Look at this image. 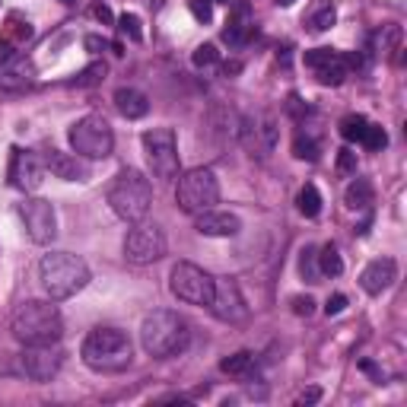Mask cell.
<instances>
[{
  "label": "cell",
  "mask_w": 407,
  "mask_h": 407,
  "mask_svg": "<svg viewBox=\"0 0 407 407\" xmlns=\"http://www.w3.org/2000/svg\"><path fill=\"white\" fill-rule=\"evenodd\" d=\"M287 108H290V115H293V118H302V115H306L309 112V108L306 105H302V99H299V96H290V102H287Z\"/></svg>",
  "instance_id": "f35d334b"
},
{
  "label": "cell",
  "mask_w": 407,
  "mask_h": 407,
  "mask_svg": "<svg viewBox=\"0 0 407 407\" xmlns=\"http://www.w3.org/2000/svg\"><path fill=\"white\" fill-rule=\"evenodd\" d=\"M143 153H147L150 172L160 181H172L179 175V141L172 127H153L141 137Z\"/></svg>",
  "instance_id": "ba28073f"
},
{
  "label": "cell",
  "mask_w": 407,
  "mask_h": 407,
  "mask_svg": "<svg viewBox=\"0 0 407 407\" xmlns=\"http://www.w3.org/2000/svg\"><path fill=\"white\" fill-rule=\"evenodd\" d=\"M188 7H191V16L198 22H210V20H214V0H191Z\"/></svg>",
  "instance_id": "836d02e7"
},
{
  "label": "cell",
  "mask_w": 407,
  "mask_h": 407,
  "mask_svg": "<svg viewBox=\"0 0 407 407\" xmlns=\"http://www.w3.org/2000/svg\"><path fill=\"white\" fill-rule=\"evenodd\" d=\"M169 287H172L175 299L188 302V306H210L214 296V277L204 267L191 264V261H179L169 274Z\"/></svg>",
  "instance_id": "9c48e42d"
},
{
  "label": "cell",
  "mask_w": 407,
  "mask_h": 407,
  "mask_svg": "<svg viewBox=\"0 0 407 407\" xmlns=\"http://www.w3.org/2000/svg\"><path fill=\"white\" fill-rule=\"evenodd\" d=\"M191 60H194V67H214L217 60H220V51H217V45H198L194 48V54H191Z\"/></svg>",
  "instance_id": "d6a6232c"
},
{
  "label": "cell",
  "mask_w": 407,
  "mask_h": 407,
  "mask_svg": "<svg viewBox=\"0 0 407 407\" xmlns=\"http://www.w3.org/2000/svg\"><path fill=\"white\" fill-rule=\"evenodd\" d=\"M337 22V10H334V4H328V0H321V4H315V10L309 13L306 26L312 29V32H328V29Z\"/></svg>",
  "instance_id": "603a6c76"
},
{
  "label": "cell",
  "mask_w": 407,
  "mask_h": 407,
  "mask_svg": "<svg viewBox=\"0 0 407 407\" xmlns=\"http://www.w3.org/2000/svg\"><path fill=\"white\" fill-rule=\"evenodd\" d=\"M105 45H108V41L99 39V35H86V48H89V51H105Z\"/></svg>",
  "instance_id": "60d3db41"
},
{
  "label": "cell",
  "mask_w": 407,
  "mask_h": 407,
  "mask_svg": "<svg viewBox=\"0 0 407 407\" xmlns=\"http://www.w3.org/2000/svg\"><path fill=\"white\" fill-rule=\"evenodd\" d=\"M32 74H35V67L29 64V60H16L13 67H7V70H4V77H0V80L7 83V86H22V83L32 80Z\"/></svg>",
  "instance_id": "d4e9b609"
},
{
  "label": "cell",
  "mask_w": 407,
  "mask_h": 407,
  "mask_svg": "<svg viewBox=\"0 0 407 407\" xmlns=\"http://www.w3.org/2000/svg\"><path fill=\"white\" fill-rule=\"evenodd\" d=\"M360 369H363V373H369V375H373V379H375V382H382V373H379V366H375V363L363 360V363H360Z\"/></svg>",
  "instance_id": "7bdbcfd3"
},
{
  "label": "cell",
  "mask_w": 407,
  "mask_h": 407,
  "mask_svg": "<svg viewBox=\"0 0 407 407\" xmlns=\"http://www.w3.org/2000/svg\"><path fill=\"white\" fill-rule=\"evenodd\" d=\"M93 13H96V20H99V22H102V26H112V22H115L112 10H108V7H105V4H96V10H93Z\"/></svg>",
  "instance_id": "ab89813d"
},
{
  "label": "cell",
  "mask_w": 407,
  "mask_h": 407,
  "mask_svg": "<svg viewBox=\"0 0 407 407\" xmlns=\"http://www.w3.org/2000/svg\"><path fill=\"white\" fill-rule=\"evenodd\" d=\"M166 254V235L156 223H134L124 239V258L131 264H156Z\"/></svg>",
  "instance_id": "30bf717a"
},
{
  "label": "cell",
  "mask_w": 407,
  "mask_h": 407,
  "mask_svg": "<svg viewBox=\"0 0 407 407\" xmlns=\"http://www.w3.org/2000/svg\"><path fill=\"white\" fill-rule=\"evenodd\" d=\"M45 169L54 175V179H64V181H86L89 179V166L83 162V156L60 153V150H51V153L45 156Z\"/></svg>",
  "instance_id": "2e32d148"
},
{
  "label": "cell",
  "mask_w": 407,
  "mask_h": 407,
  "mask_svg": "<svg viewBox=\"0 0 407 407\" xmlns=\"http://www.w3.org/2000/svg\"><path fill=\"white\" fill-rule=\"evenodd\" d=\"M41 175H45V166L41 160L32 153V150H13L10 156V185L16 191H35L41 185Z\"/></svg>",
  "instance_id": "5bb4252c"
},
{
  "label": "cell",
  "mask_w": 407,
  "mask_h": 407,
  "mask_svg": "<svg viewBox=\"0 0 407 407\" xmlns=\"http://www.w3.org/2000/svg\"><path fill=\"white\" fill-rule=\"evenodd\" d=\"M296 204H299V214L309 217V220H315V217L321 214V194L315 185H302L299 198H296Z\"/></svg>",
  "instance_id": "cb8c5ba5"
},
{
  "label": "cell",
  "mask_w": 407,
  "mask_h": 407,
  "mask_svg": "<svg viewBox=\"0 0 407 407\" xmlns=\"http://www.w3.org/2000/svg\"><path fill=\"white\" fill-rule=\"evenodd\" d=\"M64 4H74V0H64Z\"/></svg>",
  "instance_id": "bcb514c9"
},
{
  "label": "cell",
  "mask_w": 407,
  "mask_h": 407,
  "mask_svg": "<svg viewBox=\"0 0 407 407\" xmlns=\"http://www.w3.org/2000/svg\"><path fill=\"white\" fill-rule=\"evenodd\" d=\"M290 306H293V312L299 315V318H309V315L315 312V299H312V296H293V299H290Z\"/></svg>",
  "instance_id": "d590c367"
},
{
  "label": "cell",
  "mask_w": 407,
  "mask_h": 407,
  "mask_svg": "<svg viewBox=\"0 0 407 407\" xmlns=\"http://www.w3.org/2000/svg\"><path fill=\"white\" fill-rule=\"evenodd\" d=\"M210 312L226 325H239L248 318V306L239 283L233 277H214V296H210Z\"/></svg>",
  "instance_id": "7c38bea8"
},
{
  "label": "cell",
  "mask_w": 407,
  "mask_h": 407,
  "mask_svg": "<svg viewBox=\"0 0 407 407\" xmlns=\"http://www.w3.org/2000/svg\"><path fill=\"white\" fill-rule=\"evenodd\" d=\"M344 309H347V296H344V293L328 296V302H325V312H328V315H341Z\"/></svg>",
  "instance_id": "8d00e7d4"
},
{
  "label": "cell",
  "mask_w": 407,
  "mask_h": 407,
  "mask_svg": "<svg viewBox=\"0 0 407 407\" xmlns=\"http://www.w3.org/2000/svg\"><path fill=\"white\" fill-rule=\"evenodd\" d=\"M394 277H398V264H394L392 258H379V261H373V264H366V271L360 274V287L366 290L369 296H379L392 287Z\"/></svg>",
  "instance_id": "e0dca14e"
},
{
  "label": "cell",
  "mask_w": 407,
  "mask_h": 407,
  "mask_svg": "<svg viewBox=\"0 0 407 407\" xmlns=\"http://www.w3.org/2000/svg\"><path fill=\"white\" fill-rule=\"evenodd\" d=\"M252 366H254V354H248V350H239V354L226 356V360L220 363V369L229 375H245Z\"/></svg>",
  "instance_id": "484cf974"
},
{
  "label": "cell",
  "mask_w": 407,
  "mask_h": 407,
  "mask_svg": "<svg viewBox=\"0 0 407 407\" xmlns=\"http://www.w3.org/2000/svg\"><path fill=\"white\" fill-rule=\"evenodd\" d=\"M293 156L296 160H309V162H315L318 160V143L309 137V134H296V141H293Z\"/></svg>",
  "instance_id": "4dcf8cb0"
},
{
  "label": "cell",
  "mask_w": 407,
  "mask_h": 407,
  "mask_svg": "<svg viewBox=\"0 0 407 407\" xmlns=\"http://www.w3.org/2000/svg\"><path fill=\"white\" fill-rule=\"evenodd\" d=\"M220 200V181L210 169H191L179 179V188H175V204L179 210L198 217L204 210H210Z\"/></svg>",
  "instance_id": "52a82bcc"
},
{
  "label": "cell",
  "mask_w": 407,
  "mask_h": 407,
  "mask_svg": "<svg viewBox=\"0 0 407 407\" xmlns=\"http://www.w3.org/2000/svg\"><path fill=\"white\" fill-rule=\"evenodd\" d=\"M118 29H121V35H127L131 41H143L141 16H137V13H121L118 16Z\"/></svg>",
  "instance_id": "1f68e13d"
},
{
  "label": "cell",
  "mask_w": 407,
  "mask_h": 407,
  "mask_svg": "<svg viewBox=\"0 0 407 407\" xmlns=\"http://www.w3.org/2000/svg\"><path fill=\"white\" fill-rule=\"evenodd\" d=\"M235 74H242V60H226L223 64V77H235Z\"/></svg>",
  "instance_id": "b9f144b4"
},
{
  "label": "cell",
  "mask_w": 407,
  "mask_h": 407,
  "mask_svg": "<svg viewBox=\"0 0 407 407\" xmlns=\"http://www.w3.org/2000/svg\"><path fill=\"white\" fill-rule=\"evenodd\" d=\"M10 334L22 347H39V344H58L64 334V318L58 306L41 299H26L10 315Z\"/></svg>",
  "instance_id": "6da1fadb"
},
{
  "label": "cell",
  "mask_w": 407,
  "mask_h": 407,
  "mask_svg": "<svg viewBox=\"0 0 407 407\" xmlns=\"http://www.w3.org/2000/svg\"><path fill=\"white\" fill-rule=\"evenodd\" d=\"M277 4H280V7H293L296 0H277Z\"/></svg>",
  "instance_id": "ee69618b"
},
{
  "label": "cell",
  "mask_w": 407,
  "mask_h": 407,
  "mask_svg": "<svg viewBox=\"0 0 407 407\" xmlns=\"http://www.w3.org/2000/svg\"><path fill=\"white\" fill-rule=\"evenodd\" d=\"M39 280L51 299H70L89 283V267L70 252H51L39 261Z\"/></svg>",
  "instance_id": "277c9868"
},
{
  "label": "cell",
  "mask_w": 407,
  "mask_h": 407,
  "mask_svg": "<svg viewBox=\"0 0 407 407\" xmlns=\"http://www.w3.org/2000/svg\"><path fill=\"white\" fill-rule=\"evenodd\" d=\"M194 229L200 235H214V239H229V235H239L242 220L235 214H226V210H204V214L194 217Z\"/></svg>",
  "instance_id": "9a60e30c"
},
{
  "label": "cell",
  "mask_w": 407,
  "mask_h": 407,
  "mask_svg": "<svg viewBox=\"0 0 407 407\" xmlns=\"http://www.w3.org/2000/svg\"><path fill=\"white\" fill-rule=\"evenodd\" d=\"M191 341V331H188V321L179 312H169V309H156L143 318L141 325V344L150 356L156 360H166L175 356L188 347Z\"/></svg>",
  "instance_id": "7a4b0ae2"
},
{
  "label": "cell",
  "mask_w": 407,
  "mask_h": 407,
  "mask_svg": "<svg viewBox=\"0 0 407 407\" xmlns=\"http://www.w3.org/2000/svg\"><path fill=\"white\" fill-rule=\"evenodd\" d=\"M254 32V22L248 20V7L242 4L239 10H235V16L226 22V29H223V39L229 41V45H242V41H248V35Z\"/></svg>",
  "instance_id": "ffe728a7"
},
{
  "label": "cell",
  "mask_w": 407,
  "mask_h": 407,
  "mask_svg": "<svg viewBox=\"0 0 407 407\" xmlns=\"http://www.w3.org/2000/svg\"><path fill=\"white\" fill-rule=\"evenodd\" d=\"M217 4H229V0H217Z\"/></svg>",
  "instance_id": "f6af8a7d"
},
{
  "label": "cell",
  "mask_w": 407,
  "mask_h": 407,
  "mask_svg": "<svg viewBox=\"0 0 407 407\" xmlns=\"http://www.w3.org/2000/svg\"><path fill=\"white\" fill-rule=\"evenodd\" d=\"M60 363H64V354H60L54 344H39V347H26L20 354V369L26 379L32 382H51L54 375L60 373Z\"/></svg>",
  "instance_id": "4fadbf2b"
},
{
  "label": "cell",
  "mask_w": 407,
  "mask_h": 407,
  "mask_svg": "<svg viewBox=\"0 0 407 407\" xmlns=\"http://www.w3.org/2000/svg\"><path fill=\"white\" fill-rule=\"evenodd\" d=\"M80 356L96 373H124L134 360V347L118 328H93L80 347Z\"/></svg>",
  "instance_id": "3957f363"
},
{
  "label": "cell",
  "mask_w": 407,
  "mask_h": 407,
  "mask_svg": "<svg viewBox=\"0 0 407 407\" xmlns=\"http://www.w3.org/2000/svg\"><path fill=\"white\" fill-rule=\"evenodd\" d=\"M299 274H302V280L306 283H318V261H315V248L312 245H306L299 252Z\"/></svg>",
  "instance_id": "f546056e"
},
{
  "label": "cell",
  "mask_w": 407,
  "mask_h": 407,
  "mask_svg": "<svg viewBox=\"0 0 407 407\" xmlns=\"http://www.w3.org/2000/svg\"><path fill=\"white\" fill-rule=\"evenodd\" d=\"M105 74H108V67L102 64V60H96V64H89V67H83L80 70V77H77V86L80 89H89V86H99L102 80H105Z\"/></svg>",
  "instance_id": "4316f807"
},
{
  "label": "cell",
  "mask_w": 407,
  "mask_h": 407,
  "mask_svg": "<svg viewBox=\"0 0 407 407\" xmlns=\"http://www.w3.org/2000/svg\"><path fill=\"white\" fill-rule=\"evenodd\" d=\"M337 172H341V175H354L356 172V153H354V150L344 147L341 153H337Z\"/></svg>",
  "instance_id": "e575fe53"
},
{
  "label": "cell",
  "mask_w": 407,
  "mask_h": 407,
  "mask_svg": "<svg viewBox=\"0 0 407 407\" xmlns=\"http://www.w3.org/2000/svg\"><path fill=\"white\" fill-rule=\"evenodd\" d=\"M360 143H363L366 150H373V153L385 150V147H388V134H385V127H382V124H366V131H363Z\"/></svg>",
  "instance_id": "f1b7e54d"
},
{
  "label": "cell",
  "mask_w": 407,
  "mask_h": 407,
  "mask_svg": "<svg viewBox=\"0 0 407 407\" xmlns=\"http://www.w3.org/2000/svg\"><path fill=\"white\" fill-rule=\"evenodd\" d=\"M115 108H118L124 118L137 121V118H143V115L150 112V102H147V96H143L141 89L121 86V89H115Z\"/></svg>",
  "instance_id": "d6986e66"
},
{
  "label": "cell",
  "mask_w": 407,
  "mask_h": 407,
  "mask_svg": "<svg viewBox=\"0 0 407 407\" xmlns=\"http://www.w3.org/2000/svg\"><path fill=\"white\" fill-rule=\"evenodd\" d=\"M20 217L22 226H26L29 239L35 245H48L58 235V214H54V204L45 198H29L20 204Z\"/></svg>",
  "instance_id": "8fae6325"
},
{
  "label": "cell",
  "mask_w": 407,
  "mask_h": 407,
  "mask_svg": "<svg viewBox=\"0 0 407 407\" xmlns=\"http://www.w3.org/2000/svg\"><path fill=\"white\" fill-rule=\"evenodd\" d=\"M366 124L369 121L363 118V115H347V118L341 121V137L347 143H360V137H363V131H366Z\"/></svg>",
  "instance_id": "83f0119b"
},
{
  "label": "cell",
  "mask_w": 407,
  "mask_h": 407,
  "mask_svg": "<svg viewBox=\"0 0 407 407\" xmlns=\"http://www.w3.org/2000/svg\"><path fill=\"white\" fill-rule=\"evenodd\" d=\"M315 261H318V274L321 277H341L344 274V261H341V252H337L334 242L321 245L318 252H315Z\"/></svg>",
  "instance_id": "7402d4cb"
},
{
  "label": "cell",
  "mask_w": 407,
  "mask_h": 407,
  "mask_svg": "<svg viewBox=\"0 0 407 407\" xmlns=\"http://www.w3.org/2000/svg\"><path fill=\"white\" fill-rule=\"evenodd\" d=\"M67 137H70L74 153L83 160H105L115 150V131L102 115H83L80 121H74Z\"/></svg>",
  "instance_id": "8992f818"
},
{
  "label": "cell",
  "mask_w": 407,
  "mask_h": 407,
  "mask_svg": "<svg viewBox=\"0 0 407 407\" xmlns=\"http://www.w3.org/2000/svg\"><path fill=\"white\" fill-rule=\"evenodd\" d=\"M315 401H321V388L318 385H312V388H306V392L296 398V404H315Z\"/></svg>",
  "instance_id": "74e56055"
},
{
  "label": "cell",
  "mask_w": 407,
  "mask_h": 407,
  "mask_svg": "<svg viewBox=\"0 0 407 407\" xmlns=\"http://www.w3.org/2000/svg\"><path fill=\"white\" fill-rule=\"evenodd\" d=\"M150 204H153V188L147 175L137 169H121L108 185V207L124 223H141L150 214Z\"/></svg>",
  "instance_id": "5b68a950"
},
{
  "label": "cell",
  "mask_w": 407,
  "mask_h": 407,
  "mask_svg": "<svg viewBox=\"0 0 407 407\" xmlns=\"http://www.w3.org/2000/svg\"><path fill=\"white\" fill-rule=\"evenodd\" d=\"M373 200H375V191L366 179H354L347 185V191H344V204H347L350 210H369Z\"/></svg>",
  "instance_id": "44dd1931"
},
{
  "label": "cell",
  "mask_w": 407,
  "mask_h": 407,
  "mask_svg": "<svg viewBox=\"0 0 407 407\" xmlns=\"http://www.w3.org/2000/svg\"><path fill=\"white\" fill-rule=\"evenodd\" d=\"M29 39H32V22L22 20L20 13H10L7 22L0 26V51H4V58H10V54L20 45H26Z\"/></svg>",
  "instance_id": "ac0fdd59"
}]
</instances>
